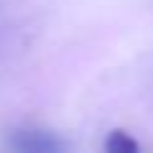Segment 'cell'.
Listing matches in <instances>:
<instances>
[{
    "mask_svg": "<svg viewBox=\"0 0 153 153\" xmlns=\"http://www.w3.org/2000/svg\"><path fill=\"white\" fill-rule=\"evenodd\" d=\"M10 146L23 153H56L64 148L54 135H49L44 130H21V133H16Z\"/></svg>",
    "mask_w": 153,
    "mask_h": 153,
    "instance_id": "1",
    "label": "cell"
},
{
    "mask_svg": "<svg viewBox=\"0 0 153 153\" xmlns=\"http://www.w3.org/2000/svg\"><path fill=\"white\" fill-rule=\"evenodd\" d=\"M105 151L107 153H138L140 146L125 130H110V135L105 138Z\"/></svg>",
    "mask_w": 153,
    "mask_h": 153,
    "instance_id": "2",
    "label": "cell"
}]
</instances>
